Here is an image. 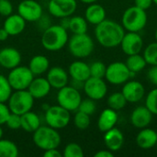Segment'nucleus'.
<instances>
[{"label": "nucleus", "mask_w": 157, "mask_h": 157, "mask_svg": "<svg viewBox=\"0 0 157 157\" xmlns=\"http://www.w3.org/2000/svg\"><path fill=\"white\" fill-rule=\"evenodd\" d=\"M18 155V148L14 142L6 139H0V157H17Z\"/></svg>", "instance_id": "30"}, {"label": "nucleus", "mask_w": 157, "mask_h": 157, "mask_svg": "<svg viewBox=\"0 0 157 157\" xmlns=\"http://www.w3.org/2000/svg\"><path fill=\"white\" fill-rule=\"evenodd\" d=\"M124 34V28L113 20L105 19L96 25V39L98 42L105 48H115L119 46Z\"/></svg>", "instance_id": "1"}, {"label": "nucleus", "mask_w": 157, "mask_h": 157, "mask_svg": "<svg viewBox=\"0 0 157 157\" xmlns=\"http://www.w3.org/2000/svg\"><path fill=\"white\" fill-rule=\"evenodd\" d=\"M17 14L26 21L37 22L43 15V9L36 0H23L17 6Z\"/></svg>", "instance_id": "11"}, {"label": "nucleus", "mask_w": 157, "mask_h": 157, "mask_svg": "<svg viewBox=\"0 0 157 157\" xmlns=\"http://www.w3.org/2000/svg\"><path fill=\"white\" fill-rule=\"evenodd\" d=\"M44 120L48 126L56 130H61L69 124L71 121V115L70 111L60 105L50 106L45 110Z\"/></svg>", "instance_id": "7"}, {"label": "nucleus", "mask_w": 157, "mask_h": 157, "mask_svg": "<svg viewBox=\"0 0 157 157\" xmlns=\"http://www.w3.org/2000/svg\"><path fill=\"white\" fill-rule=\"evenodd\" d=\"M34 144L41 150H49L58 148L61 144V135L58 130L50 126H40L32 136Z\"/></svg>", "instance_id": "3"}, {"label": "nucleus", "mask_w": 157, "mask_h": 157, "mask_svg": "<svg viewBox=\"0 0 157 157\" xmlns=\"http://www.w3.org/2000/svg\"><path fill=\"white\" fill-rule=\"evenodd\" d=\"M68 75L73 80L85 82L90 77L89 65L82 61L73 62L68 68Z\"/></svg>", "instance_id": "22"}, {"label": "nucleus", "mask_w": 157, "mask_h": 157, "mask_svg": "<svg viewBox=\"0 0 157 157\" xmlns=\"http://www.w3.org/2000/svg\"><path fill=\"white\" fill-rule=\"evenodd\" d=\"M21 62L20 52L12 47H6L0 51V65L6 69H13Z\"/></svg>", "instance_id": "18"}, {"label": "nucleus", "mask_w": 157, "mask_h": 157, "mask_svg": "<svg viewBox=\"0 0 157 157\" xmlns=\"http://www.w3.org/2000/svg\"><path fill=\"white\" fill-rule=\"evenodd\" d=\"M133 75L125 63L114 62L107 66L105 78L109 84L119 86L129 81V78L132 77Z\"/></svg>", "instance_id": "10"}, {"label": "nucleus", "mask_w": 157, "mask_h": 157, "mask_svg": "<svg viewBox=\"0 0 157 157\" xmlns=\"http://www.w3.org/2000/svg\"><path fill=\"white\" fill-rule=\"evenodd\" d=\"M34 78V75L29 70V66H17L10 70L7 80L14 90L28 89L29 84Z\"/></svg>", "instance_id": "8"}, {"label": "nucleus", "mask_w": 157, "mask_h": 157, "mask_svg": "<svg viewBox=\"0 0 157 157\" xmlns=\"http://www.w3.org/2000/svg\"><path fill=\"white\" fill-rule=\"evenodd\" d=\"M6 125L10 130H18L21 129V115L16 114V113H10L7 121L6 122Z\"/></svg>", "instance_id": "39"}, {"label": "nucleus", "mask_w": 157, "mask_h": 157, "mask_svg": "<svg viewBox=\"0 0 157 157\" xmlns=\"http://www.w3.org/2000/svg\"><path fill=\"white\" fill-rule=\"evenodd\" d=\"M104 133V143L109 150L111 152H117L122 147L124 143V136L121 131H120L118 128L113 127Z\"/></svg>", "instance_id": "21"}, {"label": "nucleus", "mask_w": 157, "mask_h": 157, "mask_svg": "<svg viewBox=\"0 0 157 157\" xmlns=\"http://www.w3.org/2000/svg\"><path fill=\"white\" fill-rule=\"evenodd\" d=\"M77 8L76 0H50L48 4L49 13L55 17H71Z\"/></svg>", "instance_id": "12"}, {"label": "nucleus", "mask_w": 157, "mask_h": 157, "mask_svg": "<svg viewBox=\"0 0 157 157\" xmlns=\"http://www.w3.org/2000/svg\"><path fill=\"white\" fill-rule=\"evenodd\" d=\"M122 27L131 32H139L147 23V14L145 10L133 6L127 8L121 17Z\"/></svg>", "instance_id": "4"}, {"label": "nucleus", "mask_w": 157, "mask_h": 157, "mask_svg": "<svg viewBox=\"0 0 157 157\" xmlns=\"http://www.w3.org/2000/svg\"><path fill=\"white\" fill-rule=\"evenodd\" d=\"M12 87L7 80V77L0 75V102H6L12 94Z\"/></svg>", "instance_id": "33"}, {"label": "nucleus", "mask_w": 157, "mask_h": 157, "mask_svg": "<svg viewBox=\"0 0 157 157\" xmlns=\"http://www.w3.org/2000/svg\"><path fill=\"white\" fill-rule=\"evenodd\" d=\"M26 20L18 14H11L4 21L3 28L9 36H17L23 32L26 27Z\"/></svg>", "instance_id": "20"}, {"label": "nucleus", "mask_w": 157, "mask_h": 157, "mask_svg": "<svg viewBox=\"0 0 157 157\" xmlns=\"http://www.w3.org/2000/svg\"><path fill=\"white\" fill-rule=\"evenodd\" d=\"M126 104H127V100L121 92H115L108 98L109 108L116 111L122 109L126 106Z\"/></svg>", "instance_id": "31"}, {"label": "nucleus", "mask_w": 157, "mask_h": 157, "mask_svg": "<svg viewBox=\"0 0 157 157\" xmlns=\"http://www.w3.org/2000/svg\"><path fill=\"white\" fill-rule=\"evenodd\" d=\"M82 3H84V4H92V3H96L98 0H80Z\"/></svg>", "instance_id": "48"}, {"label": "nucleus", "mask_w": 157, "mask_h": 157, "mask_svg": "<svg viewBox=\"0 0 157 157\" xmlns=\"http://www.w3.org/2000/svg\"><path fill=\"white\" fill-rule=\"evenodd\" d=\"M85 18L88 23L92 25H98L106 19V10L99 4H89L85 12Z\"/></svg>", "instance_id": "25"}, {"label": "nucleus", "mask_w": 157, "mask_h": 157, "mask_svg": "<svg viewBox=\"0 0 157 157\" xmlns=\"http://www.w3.org/2000/svg\"><path fill=\"white\" fill-rule=\"evenodd\" d=\"M46 78L50 83L51 86L58 90L67 86L69 82L68 73L63 67L60 66H53L52 68H49V70L47 71Z\"/></svg>", "instance_id": "16"}, {"label": "nucleus", "mask_w": 157, "mask_h": 157, "mask_svg": "<svg viewBox=\"0 0 157 157\" xmlns=\"http://www.w3.org/2000/svg\"><path fill=\"white\" fill-rule=\"evenodd\" d=\"M153 114L144 106L137 107L134 109L131 114V122L133 127L138 129H144L149 126L152 122Z\"/></svg>", "instance_id": "17"}, {"label": "nucleus", "mask_w": 157, "mask_h": 157, "mask_svg": "<svg viewBox=\"0 0 157 157\" xmlns=\"http://www.w3.org/2000/svg\"><path fill=\"white\" fill-rule=\"evenodd\" d=\"M153 3H154L153 0H134V6H136L144 10L150 8Z\"/></svg>", "instance_id": "43"}, {"label": "nucleus", "mask_w": 157, "mask_h": 157, "mask_svg": "<svg viewBox=\"0 0 157 157\" xmlns=\"http://www.w3.org/2000/svg\"><path fill=\"white\" fill-rule=\"evenodd\" d=\"M118 113L116 110L108 108L105 109L99 115L98 120V128L100 132H106L116 126L118 122Z\"/></svg>", "instance_id": "23"}, {"label": "nucleus", "mask_w": 157, "mask_h": 157, "mask_svg": "<svg viewBox=\"0 0 157 157\" xmlns=\"http://www.w3.org/2000/svg\"><path fill=\"white\" fill-rule=\"evenodd\" d=\"M155 40L157 41V29H155Z\"/></svg>", "instance_id": "50"}, {"label": "nucleus", "mask_w": 157, "mask_h": 157, "mask_svg": "<svg viewBox=\"0 0 157 157\" xmlns=\"http://www.w3.org/2000/svg\"><path fill=\"white\" fill-rule=\"evenodd\" d=\"M87 98L93 100H100L105 98L108 92V86L103 78L90 76L84 83L83 87Z\"/></svg>", "instance_id": "13"}, {"label": "nucleus", "mask_w": 157, "mask_h": 157, "mask_svg": "<svg viewBox=\"0 0 157 157\" xmlns=\"http://www.w3.org/2000/svg\"><path fill=\"white\" fill-rule=\"evenodd\" d=\"M84 151L83 148L75 143L68 144L63 152V157H83Z\"/></svg>", "instance_id": "35"}, {"label": "nucleus", "mask_w": 157, "mask_h": 157, "mask_svg": "<svg viewBox=\"0 0 157 157\" xmlns=\"http://www.w3.org/2000/svg\"><path fill=\"white\" fill-rule=\"evenodd\" d=\"M121 93L125 97L127 102L136 103L144 98L145 95V88L139 81H127L124 83Z\"/></svg>", "instance_id": "15"}, {"label": "nucleus", "mask_w": 157, "mask_h": 157, "mask_svg": "<svg viewBox=\"0 0 157 157\" xmlns=\"http://www.w3.org/2000/svg\"><path fill=\"white\" fill-rule=\"evenodd\" d=\"M69 21H70V17H62V20H61L60 25H61L62 27H63L64 29H68V27H69Z\"/></svg>", "instance_id": "47"}, {"label": "nucleus", "mask_w": 157, "mask_h": 157, "mask_svg": "<svg viewBox=\"0 0 157 157\" xmlns=\"http://www.w3.org/2000/svg\"><path fill=\"white\" fill-rule=\"evenodd\" d=\"M144 58L147 64L157 65V41L150 43L144 51Z\"/></svg>", "instance_id": "32"}, {"label": "nucleus", "mask_w": 157, "mask_h": 157, "mask_svg": "<svg viewBox=\"0 0 157 157\" xmlns=\"http://www.w3.org/2000/svg\"><path fill=\"white\" fill-rule=\"evenodd\" d=\"M90 68V76L98 77V78H104L106 75L107 66L104 63L100 61H97L89 65Z\"/></svg>", "instance_id": "36"}, {"label": "nucleus", "mask_w": 157, "mask_h": 157, "mask_svg": "<svg viewBox=\"0 0 157 157\" xmlns=\"http://www.w3.org/2000/svg\"><path fill=\"white\" fill-rule=\"evenodd\" d=\"M68 50L70 53L76 58L88 57L94 51V41L86 33L74 34L68 40Z\"/></svg>", "instance_id": "5"}, {"label": "nucleus", "mask_w": 157, "mask_h": 157, "mask_svg": "<svg viewBox=\"0 0 157 157\" xmlns=\"http://www.w3.org/2000/svg\"><path fill=\"white\" fill-rule=\"evenodd\" d=\"M3 134H4V132H3V129H2V127L0 125V139L3 137Z\"/></svg>", "instance_id": "49"}, {"label": "nucleus", "mask_w": 157, "mask_h": 157, "mask_svg": "<svg viewBox=\"0 0 157 157\" xmlns=\"http://www.w3.org/2000/svg\"><path fill=\"white\" fill-rule=\"evenodd\" d=\"M136 144L142 149L153 148L157 144V132L147 127L141 129L136 136Z\"/></svg>", "instance_id": "24"}, {"label": "nucleus", "mask_w": 157, "mask_h": 157, "mask_svg": "<svg viewBox=\"0 0 157 157\" xmlns=\"http://www.w3.org/2000/svg\"><path fill=\"white\" fill-rule=\"evenodd\" d=\"M97 109V107H96V103H95V100L91 99V98H86V99H82L81 102H80V105L78 107V109L79 111H82L86 114H88L89 116L93 115L95 113Z\"/></svg>", "instance_id": "38"}, {"label": "nucleus", "mask_w": 157, "mask_h": 157, "mask_svg": "<svg viewBox=\"0 0 157 157\" xmlns=\"http://www.w3.org/2000/svg\"><path fill=\"white\" fill-rule=\"evenodd\" d=\"M69 40L67 29L61 25H51L45 29L41 35V45L50 52L62 50Z\"/></svg>", "instance_id": "2"}, {"label": "nucleus", "mask_w": 157, "mask_h": 157, "mask_svg": "<svg viewBox=\"0 0 157 157\" xmlns=\"http://www.w3.org/2000/svg\"><path fill=\"white\" fill-rule=\"evenodd\" d=\"M87 23L88 22L86 21V19L81 16H71L68 29L73 34H84L87 32Z\"/></svg>", "instance_id": "28"}, {"label": "nucleus", "mask_w": 157, "mask_h": 157, "mask_svg": "<svg viewBox=\"0 0 157 157\" xmlns=\"http://www.w3.org/2000/svg\"><path fill=\"white\" fill-rule=\"evenodd\" d=\"M13 12V5L9 0H0V15L8 17Z\"/></svg>", "instance_id": "40"}, {"label": "nucleus", "mask_w": 157, "mask_h": 157, "mask_svg": "<svg viewBox=\"0 0 157 157\" xmlns=\"http://www.w3.org/2000/svg\"><path fill=\"white\" fill-rule=\"evenodd\" d=\"M153 2H154V3H155V4L157 6V0H153Z\"/></svg>", "instance_id": "51"}, {"label": "nucleus", "mask_w": 157, "mask_h": 157, "mask_svg": "<svg viewBox=\"0 0 157 157\" xmlns=\"http://www.w3.org/2000/svg\"><path fill=\"white\" fill-rule=\"evenodd\" d=\"M9 37L7 31L4 28H0V41H5Z\"/></svg>", "instance_id": "46"}, {"label": "nucleus", "mask_w": 157, "mask_h": 157, "mask_svg": "<svg viewBox=\"0 0 157 157\" xmlns=\"http://www.w3.org/2000/svg\"><path fill=\"white\" fill-rule=\"evenodd\" d=\"M52 86L48 82L47 78L38 76L33 78L31 83L29 84L28 90L34 98V99H41L45 98L51 92Z\"/></svg>", "instance_id": "19"}, {"label": "nucleus", "mask_w": 157, "mask_h": 157, "mask_svg": "<svg viewBox=\"0 0 157 157\" xmlns=\"http://www.w3.org/2000/svg\"><path fill=\"white\" fill-rule=\"evenodd\" d=\"M0 28H1V27H0Z\"/></svg>", "instance_id": "52"}, {"label": "nucleus", "mask_w": 157, "mask_h": 157, "mask_svg": "<svg viewBox=\"0 0 157 157\" xmlns=\"http://www.w3.org/2000/svg\"><path fill=\"white\" fill-rule=\"evenodd\" d=\"M120 45L121 46V50L125 54L132 55L142 52L144 47V40L138 32L128 31V33L124 34Z\"/></svg>", "instance_id": "14"}, {"label": "nucleus", "mask_w": 157, "mask_h": 157, "mask_svg": "<svg viewBox=\"0 0 157 157\" xmlns=\"http://www.w3.org/2000/svg\"><path fill=\"white\" fill-rule=\"evenodd\" d=\"M10 109L5 102H0V125L6 124L10 114Z\"/></svg>", "instance_id": "41"}, {"label": "nucleus", "mask_w": 157, "mask_h": 157, "mask_svg": "<svg viewBox=\"0 0 157 157\" xmlns=\"http://www.w3.org/2000/svg\"><path fill=\"white\" fill-rule=\"evenodd\" d=\"M43 156L45 157H63V153H61L57 148L54 149H49L44 151Z\"/></svg>", "instance_id": "44"}, {"label": "nucleus", "mask_w": 157, "mask_h": 157, "mask_svg": "<svg viewBox=\"0 0 157 157\" xmlns=\"http://www.w3.org/2000/svg\"><path fill=\"white\" fill-rule=\"evenodd\" d=\"M145 107L153 115H157V87L148 93L145 98Z\"/></svg>", "instance_id": "37"}, {"label": "nucleus", "mask_w": 157, "mask_h": 157, "mask_svg": "<svg viewBox=\"0 0 157 157\" xmlns=\"http://www.w3.org/2000/svg\"><path fill=\"white\" fill-rule=\"evenodd\" d=\"M74 123L78 130H86L90 125V116L88 114L77 110L74 117Z\"/></svg>", "instance_id": "34"}, {"label": "nucleus", "mask_w": 157, "mask_h": 157, "mask_svg": "<svg viewBox=\"0 0 157 157\" xmlns=\"http://www.w3.org/2000/svg\"><path fill=\"white\" fill-rule=\"evenodd\" d=\"M40 126V119L37 113L29 110L21 115V129L27 132H34Z\"/></svg>", "instance_id": "27"}, {"label": "nucleus", "mask_w": 157, "mask_h": 157, "mask_svg": "<svg viewBox=\"0 0 157 157\" xmlns=\"http://www.w3.org/2000/svg\"><path fill=\"white\" fill-rule=\"evenodd\" d=\"M113 153L110 150H101L95 154V157H113Z\"/></svg>", "instance_id": "45"}, {"label": "nucleus", "mask_w": 157, "mask_h": 157, "mask_svg": "<svg viewBox=\"0 0 157 157\" xmlns=\"http://www.w3.org/2000/svg\"><path fill=\"white\" fill-rule=\"evenodd\" d=\"M82 100L81 94L78 89L72 86H65L59 89L57 93L58 104L68 111H76Z\"/></svg>", "instance_id": "9"}, {"label": "nucleus", "mask_w": 157, "mask_h": 157, "mask_svg": "<svg viewBox=\"0 0 157 157\" xmlns=\"http://www.w3.org/2000/svg\"><path fill=\"white\" fill-rule=\"evenodd\" d=\"M34 98L28 89L15 90V92H12L7 100V106L10 112L22 115L31 110L34 105Z\"/></svg>", "instance_id": "6"}, {"label": "nucleus", "mask_w": 157, "mask_h": 157, "mask_svg": "<svg viewBox=\"0 0 157 157\" xmlns=\"http://www.w3.org/2000/svg\"><path fill=\"white\" fill-rule=\"evenodd\" d=\"M147 78L153 85L157 86V65H152L147 73Z\"/></svg>", "instance_id": "42"}, {"label": "nucleus", "mask_w": 157, "mask_h": 157, "mask_svg": "<svg viewBox=\"0 0 157 157\" xmlns=\"http://www.w3.org/2000/svg\"><path fill=\"white\" fill-rule=\"evenodd\" d=\"M125 63H126L127 67L129 68V70L132 74H136V73L141 72L147 64L144 56L141 55L140 53L128 55V58H127Z\"/></svg>", "instance_id": "29"}, {"label": "nucleus", "mask_w": 157, "mask_h": 157, "mask_svg": "<svg viewBox=\"0 0 157 157\" xmlns=\"http://www.w3.org/2000/svg\"><path fill=\"white\" fill-rule=\"evenodd\" d=\"M29 68L34 75H41L49 70L50 61L44 55H35L30 59Z\"/></svg>", "instance_id": "26"}]
</instances>
